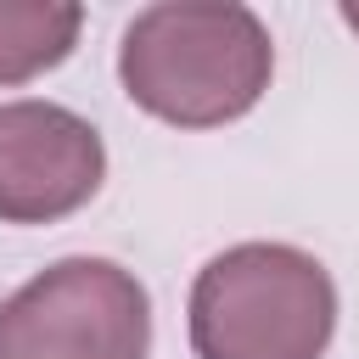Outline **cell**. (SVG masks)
I'll return each instance as SVG.
<instances>
[{"label":"cell","mask_w":359,"mask_h":359,"mask_svg":"<svg viewBox=\"0 0 359 359\" xmlns=\"http://www.w3.org/2000/svg\"><path fill=\"white\" fill-rule=\"evenodd\" d=\"M84 11L73 0H0V90L28 84L67 62L79 45Z\"/></svg>","instance_id":"cell-5"},{"label":"cell","mask_w":359,"mask_h":359,"mask_svg":"<svg viewBox=\"0 0 359 359\" xmlns=\"http://www.w3.org/2000/svg\"><path fill=\"white\" fill-rule=\"evenodd\" d=\"M342 22H348V28L359 34V0H342Z\"/></svg>","instance_id":"cell-6"},{"label":"cell","mask_w":359,"mask_h":359,"mask_svg":"<svg viewBox=\"0 0 359 359\" xmlns=\"http://www.w3.org/2000/svg\"><path fill=\"white\" fill-rule=\"evenodd\" d=\"M337 286L325 264L286 241H241L191 286L196 359H325Z\"/></svg>","instance_id":"cell-2"},{"label":"cell","mask_w":359,"mask_h":359,"mask_svg":"<svg viewBox=\"0 0 359 359\" xmlns=\"http://www.w3.org/2000/svg\"><path fill=\"white\" fill-rule=\"evenodd\" d=\"M107 180L101 135L56 101L0 107V224H50L79 213Z\"/></svg>","instance_id":"cell-4"},{"label":"cell","mask_w":359,"mask_h":359,"mask_svg":"<svg viewBox=\"0 0 359 359\" xmlns=\"http://www.w3.org/2000/svg\"><path fill=\"white\" fill-rule=\"evenodd\" d=\"M151 297L112 258H62L0 303V359H146Z\"/></svg>","instance_id":"cell-3"},{"label":"cell","mask_w":359,"mask_h":359,"mask_svg":"<svg viewBox=\"0 0 359 359\" xmlns=\"http://www.w3.org/2000/svg\"><path fill=\"white\" fill-rule=\"evenodd\" d=\"M275 73V45L258 11L236 0H163L146 6L118 45L123 95L174 123L219 129L258 107Z\"/></svg>","instance_id":"cell-1"}]
</instances>
